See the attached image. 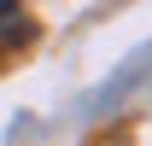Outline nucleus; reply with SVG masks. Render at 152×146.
<instances>
[{
	"instance_id": "nucleus-1",
	"label": "nucleus",
	"mask_w": 152,
	"mask_h": 146,
	"mask_svg": "<svg viewBox=\"0 0 152 146\" xmlns=\"http://www.w3.org/2000/svg\"><path fill=\"white\" fill-rule=\"evenodd\" d=\"M12 12H18V0H0V18H12Z\"/></svg>"
}]
</instances>
